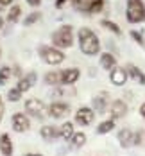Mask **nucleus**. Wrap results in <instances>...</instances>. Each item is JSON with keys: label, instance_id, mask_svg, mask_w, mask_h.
Listing matches in <instances>:
<instances>
[{"label": "nucleus", "instance_id": "9", "mask_svg": "<svg viewBox=\"0 0 145 156\" xmlns=\"http://www.w3.org/2000/svg\"><path fill=\"white\" fill-rule=\"evenodd\" d=\"M36 79H38V76H36V72H31V74H27V76L20 77V81H18V84H16V88H18V90H20V92L23 94V92L31 90L32 86H34Z\"/></svg>", "mask_w": 145, "mask_h": 156}, {"label": "nucleus", "instance_id": "12", "mask_svg": "<svg viewBox=\"0 0 145 156\" xmlns=\"http://www.w3.org/2000/svg\"><path fill=\"white\" fill-rule=\"evenodd\" d=\"M0 153L4 156H13V142L7 133H4L0 136Z\"/></svg>", "mask_w": 145, "mask_h": 156}, {"label": "nucleus", "instance_id": "35", "mask_svg": "<svg viewBox=\"0 0 145 156\" xmlns=\"http://www.w3.org/2000/svg\"><path fill=\"white\" fill-rule=\"evenodd\" d=\"M140 113H142V117L145 119V102L142 104V108H140Z\"/></svg>", "mask_w": 145, "mask_h": 156}, {"label": "nucleus", "instance_id": "1", "mask_svg": "<svg viewBox=\"0 0 145 156\" xmlns=\"http://www.w3.org/2000/svg\"><path fill=\"white\" fill-rule=\"evenodd\" d=\"M79 45L81 50L86 54V56H95L100 50V41L97 38V34L86 27H82L79 31Z\"/></svg>", "mask_w": 145, "mask_h": 156}, {"label": "nucleus", "instance_id": "2", "mask_svg": "<svg viewBox=\"0 0 145 156\" xmlns=\"http://www.w3.org/2000/svg\"><path fill=\"white\" fill-rule=\"evenodd\" d=\"M52 43L57 48H68L74 43V31L72 25H61L57 31L52 34Z\"/></svg>", "mask_w": 145, "mask_h": 156}, {"label": "nucleus", "instance_id": "19", "mask_svg": "<svg viewBox=\"0 0 145 156\" xmlns=\"http://www.w3.org/2000/svg\"><path fill=\"white\" fill-rule=\"evenodd\" d=\"M20 15H22V7H20V5H13V7L9 9V13H7V22L16 23L18 18H20Z\"/></svg>", "mask_w": 145, "mask_h": 156}, {"label": "nucleus", "instance_id": "37", "mask_svg": "<svg viewBox=\"0 0 145 156\" xmlns=\"http://www.w3.org/2000/svg\"><path fill=\"white\" fill-rule=\"evenodd\" d=\"M2 25H4V18L0 16V29H2Z\"/></svg>", "mask_w": 145, "mask_h": 156}, {"label": "nucleus", "instance_id": "32", "mask_svg": "<svg viewBox=\"0 0 145 156\" xmlns=\"http://www.w3.org/2000/svg\"><path fill=\"white\" fill-rule=\"evenodd\" d=\"M66 2H68V0H56V7H57V9H61Z\"/></svg>", "mask_w": 145, "mask_h": 156}, {"label": "nucleus", "instance_id": "14", "mask_svg": "<svg viewBox=\"0 0 145 156\" xmlns=\"http://www.w3.org/2000/svg\"><path fill=\"white\" fill-rule=\"evenodd\" d=\"M127 111V104L124 101H115L111 104V117L113 119H118V117H124Z\"/></svg>", "mask_w": 145, "mask_h": 156}, {"label": "nucleus", "instance_id": "22", "mask_svg": "<svg viewBox=\"0 0 145 156\" xmlns=\"http://www.w3.org/2000/svg\"><path fill=\"white\" fill-rule=\"evenodd\" d=\"M70 140H72V145H74V147H81V145H84V142H86V135H84V133H74Z\"/></svg>", "mask_w": 145, "mask_h": 156}, {"label": "nucleus", "instance_id": "26", "mask_svg": "<svg viewBox=\"0 0 145 156\" xmlns=\"http://www.w3.org/2000/svg\"><path fill=\"white\" fill-rule=\"evenodd\" d=\"M20 97H22V92H20L18 88H13V90H9V92H7V99H9L11 102L20 101Z\"/></svg>", "mask_w": 145, "mask_h": 156}, {"label": "nucleus", "instance_id": "11", "mask_svg": "<svg viewBox=\"0 0 145 156\" xmlns=\"http://www.w3.org/2000/svg\"><path fill=\"white\" fill-rule=\"evenodd\" d=\"M40 135H41V138L43 140H56L57 136H59V129L56 127V126H43L41 127V131H40Z\"/></svg>", "mask_w": 145, "mask_h": 156}, {"label": "nucleus", "instance_id": "36", "mask_svg": "<svg viewBox=\"0 0 145 156\" xmlns=\"http://www.w3.org/2000/svg\"><path fill=\"white\" fill-rule=\"evenodd\" d=\"M23 156H43V154H38V153H27V154H23Z\"/></svg>", "mask_w": 145, "mask_h": 156}, {"label": "nucleus", "instance_id": "31", "mask_svg": "<svg viewBox=\"0 0 145 156\" xmlns=\"http://www.w3.org/2000/svg\"><path fill=\"white\" fill-rule=\"evenodd\" d=\"M27 4H29L31 7H38V5L41 4V0H27Z\"/></svg>", "mask_w": 145, "mask_h": 156}, {"label": "nucleus", "instance_id": "5", "mask_svg": "<svg viewBox=\"0 0 145 156\" xmlns=\"http://www.w3.org/2000/svg\"><path fill=\"white\" fill-rule=\"evenodd\" d=\"M25 111L32 115V117H36V119H41L45 113H47V106L43 104V101H40V99H29L27 102H25Z\"/></svg>", "mask_w": 145, "mask_h": 156}, {"label": "nucleus", "instance_id": "7", "mask_svg": "<svg viewBox=\"0 0 145 156\" xmlns=\"http://www.w3.org/2000/svg\"><path fill=\"white\" fill-rule=\"evenodd\" d=\"M68 113H70V108H68V104H64V102H54V104H50V108H48V115L54 117V119H63Z\"/></svg>", "mask_w": 145, "mask_h": 156}, {"label": "nucleus", "instance_id": "23", "mask_svg": "<svg viewBox=\"0 0 145 156\" xmlns=\"http://www.w3.org/2000/svg\"><path fill=\"white\" fill-rule=\"evenodd\" d=\"M11 74H13V72H11V68H9V66H2V68H0V84H2V86L9 81Z\"/></svg>", "mask_w": 145, "mask_h": 156}, {"label": "nucleus", "instance_id": "34", "mask_svg": "<svg viewBox=\"0 0 145 156\" xmlns=\"http://www.w3.org/2000/svg\"><path fill=\"white\" fill-rule=\"evenodd\" d=\"M13 4V0H0V5H9Z\"/></svg>", "mask_w": 145, "mask_h": 156}, {"label": "nucleus", "instance_id": "6", "mask_svg": "<svg viewBox=\"0 0 145 156\" xmlns=\"http://www.w3.org/2000/svg\"><path fill=\"white\" fill-rule=\"evenodd\" d=\"M11 122H13V129H15L16 133H23V131H27L29 126H31L27 115H23V113H15Z\"/></svg>", "mask_w": 145, "mask_h": 156}, {"label": "nucleus", "instance_id": "28", "mask_svg": "<svg viewBox=\"0 0 145 156\" xmlns=\"http://www.w3.org/2000/svg\"><path fill=\"white\" fill-rule=\"evenodd\" d=\"M102 25H104L106 29H111V31L115 32V34H120V29H118V27H116V25H115L113 22H109V20H104V22H102Z\"/></svg>", "mask_w": 145, "mask_h": 156}, {"label": "nucleus", "instance_id": "8", "mask_svg": "<svg viewBox=\"0 0 145 156\" xmlns=\"http://www.w3.org/2000/svg\"><path fill=\"white\" fill-rule=\"evenodd\" d=\"M93 109L90 108H79V111L75 113V122L79 126H88L91 124V120H93Z\"/></svg>", "mask_w": 145, "mask_h": 156}, {"label": "nucleus", "instance_id": "15", "mask_svg": "<svg viewBox=\"0 0 145 156\" xmlns=\"http://www.w3.org/2000/svg\"><path fill=\"white\" fill-rule=\"evenodd\" d=\"M108 106V95L106 94H98L97 97H93V108L97 113H104Z\"/></svg>", "mask_w": 145, "mask_h": 156}, {"label": "nucleus", "instance_id": "21", "mask_svg": "<svg viewBox=\"0 0 145 156\" xmlns=\"http://www.w3.org/2000/svg\"><path fill=\"white\" fill-rule=\"evenodd\" d=\"M45 83L47 84H61V72H48L45 76Z\"/></svg>", "mask_w": 145, "mask_h": 156}, {"label": "nucleus", "instance_id": "3", "mask_svg": "<svg viewBox=\"0 0 145 156\" xmlns=\"http://www.w3.org/2000/svg\"><path fill=\"white\" fill-rule=\"evenodd\" d=\"M127 20L131 23L145 20V5L142 0H127Z\"/></svg>", "mask_w": 145, "mask_h": 156}, {"label": "nucleus", "instance_id": "30", "mask_svg": "<svg viewBox=\"0 0 145 156\" xmlns=\"http://www.w3.org/2000/svg\"><path fill=\"white\" fill-rule=\"evenodd\" d=\"M131 36H133V38H134V40H136L138 43H143V40H142V34H140V32L133 31V32H131Z\"/></svg>", "mask_w": 145, "mask_h": 156}, {"label": "nucleus", "instance_id": "38", "mask_svg": "<svg viewBox=\"0 0 145 156\" xmlns=\"http://www.w3.org/2000/svg\"><path fill=\"white\" fill-rule=\"evenodd\" d=\"M0 52H2V50H0Z\"/></svg>", "mask_w": 145, "mask_h": 156}, {"label": "nucleus", "instance_id": "33", "mask_svg": "<svg viewBox=\"0 0 145 156\" xmlns=\"http://www.w3.org/2000/svg\"><path fill=\"white\" fill-rule=\"evenodd\" d=\"M4 117V102H2V97H0V120Z\"/></svg>", "mask_w": 145, "mask_h": 156}, {"label": "nucleus", "instance_id": "27", "mask_svg": "<svg viewBox=\"0 0 145 156\" xmlns=\"http://www.w3.org/2000/svg\"><path fill=\"white\" fill-rule=\"evenodd\" d=\"M72 2L81 11H88V7H90V0H72Z\"/></svg>", "mask_w": 145, "mask_h": 156}, {"label": "nucleus", "instance_id": "18", "mask_svg": "<svg viewBox=\"0 0 145 156\" xmlns=\"http://www.w3.org/2000/svg\"><path fill=\"white\" fill-rule=\"evenodd\" d=\"M72 135H74V124L64 122V124L59 127V136H61L63 140H70V138H72Z\"/></svg>", "mask_w": 145, "mask_h": 156}, {"label": "nucleus", "instance_id": "4", "mask_svg": "<svg viewBox=\"0 0 145 156\" xmlns=\"http://www.w3.org/2000/svg\"><path fill=\"white\" fill-rule=\"evenodd\" d=\"M40 56L48 65H59L64 61V54L57 47H40Z\"/></svg>", "mask_w": 145, "mask_h": 156}, {"label": "nucleus", "instance_id": "17", "mask_svg": "<svg viewBox=\"0 0 145 156\" xmlns=\"http://www.w3.org/2000/svg\"><path fill=\"white\" fill-rule=\"evenodd\" d=\"M127 72L131 74V77L134 79L138 84H145V76L142 74V70H138V68L133 66V65H127Z\"/></svg>", "mask_w": 145, "mask_h": 156}, {"label": "nucleus", "instance_id": "25", "mask_svg": "<svg viewBox=\"0 0 145 156\" xmlns=\"http://www.w3.org/2000/svg\"><path fill=\"white\" fill-rule=\"evenodd\" d=\"M40 18H41V15H40L38 11H34V13H31V15L23 20V25H32V23H36Z\"/></svg>", "mask_w": 145, "mask_h": 156}, {"label": "nucleus", "instance_id": "29", "mask_svg": "<svg viewBox=\"0 0 145 156\" xmlns=\"http://www.w3.org/2000/svg\"><path fill=\"white\" fill-rule=\"evenodd\" d=\"M134 144L145 145V131H140V133H136V136H134Z\"/></svg>", "mask_w": 145, "mask_h": 156}, {"label": "nucleus", "instance_id": "24", "mask_svg": "<svg viewBox=\"0 0 145 156\" xmlns=\"http://www.w3.org/2000/svg\"><path fill=\"white\" fill-rule=\"evenodd\" d=\"M113 127H115V122H113V120H106V122H102V124L97 127V131H98L100 135H104V133H109Z\"/></svg>", "mask_w": 145, "mask_h": 156}, {"label": "nucleus", "instance_id": "13", "mask_svg": "<svg viewBox=\"0 0 145 156\" xmlns=\"http://www.w3.org/2000/svg\"><path fill=\"white\" fill-rule=\"evenodd\" d=\"M127 79V72L124 68H113L111 70V83L116 86H122Z\"/></svg>", "mask_w": 145, "mask_h": 156}, {"label": "nucleus", "instance_id": "10", "mask_svg": "<svg viewBox=\"0 0 145 156\" xmlns=\"http://www.w3.org/2000/svg\"><path fill=\"white\" fill-rule=\"evenodd\" d=\"M81 72L77 68H66L61 72V84H74L79 79Z\"/></svg>", "mask_w": 145, "mask_h": 156}, {"label": "nucleus", "instance_id": "20", "mask_svg": "<svg viewBox=\"0 0 145 156\" xmlns=\"http://www.w3.org/2000/svg\"><path fill=\"white\" fill-rule=\"evenodd\" d=\"M115 58H113L111 54H102V58H100V65H102V68H106V70H109V68H115Z\"/></svg>", "mask_w": 145, "mask_h": 156}, {"label": "nucleus", "instance_id": "16", "mask_svg": "<svg viewBox=\"0 0 145 156\" xmlns=\"http://www.w3.org/2000/svg\"><path fill=\"white\" fill-rule=\"evenodd\" d=\"M118 140H120V144L124 147H129L131 144H134V135H133L131 129H122L120 135H118Z\"/></svg>", "mask_w": 145, "mask_h": 156}]
</instances>
